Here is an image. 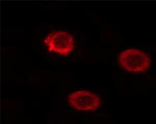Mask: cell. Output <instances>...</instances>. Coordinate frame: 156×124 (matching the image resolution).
Segmentation results:
<instances>
[{
	"mask_svg": "<svg viewBox=\"0 0 156 124\" xmlns=\"http://www.w3.org/2000/svg\"><path fill=\"white\" fill-rule=\"evenodd\" d=\"M119 61L126 70L133 72L145 71L151 64V60L147 55L136 49H130L122 52L119 56Z\"/></svg>",
	"mask_w": 156,
	"mask_h": 124,
	"instance_id": "cell-1",
	"label": "cell"
},
{
	"mask_svg": "<svg viewBox=\"0 0 156 124\" xmlns=\"http://www.w3.org/2000/svg\"><path fill=\"white\" fill-rule=\"evenodd\" d=\"M69 102L73 107L80 110H94L100 105L96 95L87 91H78L69 97Z\"/></svg>",
	"mask_w": 156,
	"mask_h": 124,
	"instance_id": "cell-3",
	"label": "cell"
},
{
	"mask_svg": "<svg viewBox=\"0 0 156 124\" xmlns=\"http://www.w3.org/2000/svg\"><path fill=\"white\" fill-rule=\"evenodd\" d=\"M44 43L50 51L66 55L73 48V39L70 35L63 31L51 32L44 39Z\"/></svg>",
	"mask_w": 156,
	"mask_h": 124,
	"instance_id": "cell-2",
	"label": "cell"
}]
</instances>
